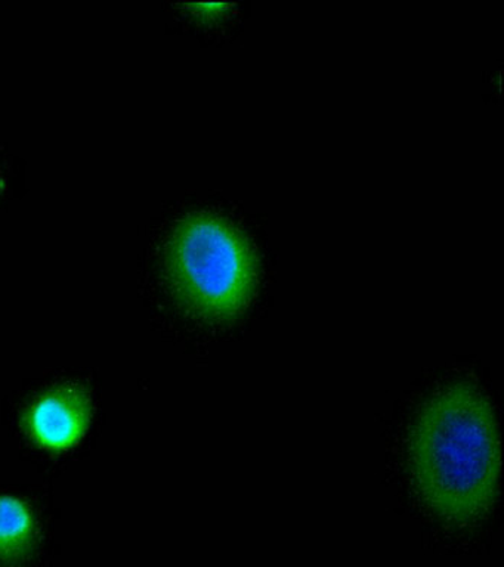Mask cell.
<instances>
[{"instance_id": "cell-1", "label": "cell", "mask_w": 504, "mask_h": 567, "mask_svg": "<svg viewBox=\"0 0 504 567\" xmlns=\"http://www.w3.org/2000/svg\"><path fill=\"white\" fill-rule=\"evenodd\" d=\"M411 483L441 520L466 526L490 513L498 491L500 439L490 399L459 381L436 390L407 437Z\"/></svg>"}, {"instance_id": "cell-2", "label": "cell", "mask_w": 504, "mask_h": 567, "mask_svg": "<svg viewBox=\"0 0 504 567\" xmlns=\"http://www.w3.org/2000/svg\"><path fill=\"white\" fill-rule=\"evenodd\" d=\"M167 268L181 299L207 321L237 317L254 295V256L240 235L215 216L193 215L176 226Z\"/></svg>"}, {"instance_id": "cell-3", "label": "cell", "mask_w": 504, "mask_h": 567, "mask_svg": "<svg viewBox=\"0 0 504 567\" xmlns=\"http://www.w3.org/2000/svg\"><path fill=\"white\" fill-rule=\"evenodd\" d=\"M91 412V399L85 389L61 385L43 394L30 408L29 432L45 450L65 451L85 434Z\"/></svg>"}, {"instance_id": "cell-4", "label": "cell", "mask_w": 504, "mask_h": 567, "mask_svg": "<svg viewBox=\"0 0 504 567\" xmlns=\"http://www.w3.org/2000/svg\"><path fill=\"white\" fill-rule=\"evenodd\" d=\"M39 527L23 499L0 495V567H20L32 557Z\"/></svg>"}]
</instances>
